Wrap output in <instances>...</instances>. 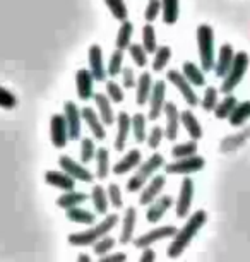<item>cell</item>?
Instances as JSON below:
<instances>
[{
    "mask_svg": "<svg viewBox=\"0 0 250 262\" xmlns=\"http://www.w3.org/2000/svg\"><path fill=\"white\" fill-rule=\"evenodd\" d=\"M87 60H89V71L95 77V81L98 82H103L106 81V72L105 69V62H103V50L100 45H91L89 47V52H87Z\"/></svg>",
    "mask_w": 250,
    "mask_h": 262,
    "instance_id": "obj_15",
    "label": "cell"
},
{
    "mask_svg": "<svg viewBox=\"0 0 250 262\" xmlns=\"http://www.w3.org/2000/svg\"><path fill=\"white\" fill-rule=\"evenodd\" d=\"M45 182L50 187H55V189H60L63 192L67 190H74L76 189V179L71 177L67 171H58V170H48L45 173Z\"/></svg>",
    "mask_w": 250,
    "mask_h": 262,
    "instance_id": "obj_21",
    "label": "cell"
},
{
    "mask_svg": "<svg viewBox=\"0 0 250 262\" xmlns=\"http://www.w3.org/2000/svg\"><path fill=\"white\" fill-rule=\"evenodd\" d=\"M69 127H67V120L65 115H60V113H55L50 118V141L52 146L57 147V149H63L69 142Z\"/></svg>",
    "mask_w": 250,
    "mask_h": 262,
    "instance_id": "obj_9",
    "label": "cell"
},
{
    "mask_svg": "<svg viewBox=\"0 0 250 262\" xmlns=\"http://www.w3.org/2000/svg\"><path fill=\"white\" fill-rule=\"evenodd\" d=\"M248 118H250V101H242L235 106L232 115L228 117V122L232 127H240V125H243Z\"/></svg>",
    "mask_w": 250,
    "mask_h": 262,
    "instance_id": "obj_34",
    "label": "cell"
},
{
    "mask_svg": "<svg viewBox=\"0 0 250 262\" xmlns=\"http://www.w3.org/2000/svg\"><path fill=\"white\" fill-rule=\"evenodd\" d=\"M79 156H81L82 165H87V163H91L96 158V146L91 137H82L81 139V155Z\"/></svg>",
    "mask_w": 250,
    "mask_h": 262,
    "instance_id": "obj_43",
    "label": "cell"
},
{
    "mask_svg": "<svg viewBox=\"0 0 250 262\" xmlns=\"http://www.w3.org/2000/svg\"><path fill=\"white\" fill-rule=\"evenodd\" d=\"M89 199V195L84 194V192H76V190H67L65 194L60 195L57 199V206L62 207V209H71V207L81 206Z\"/></svg>",
    "mask_w": 250,
    "mask_h": 262,
    "instance_id": "obj_29",
    "label": "cell"
},
{
    "mask_svg": "<svg viewBox=\"0 0 250 262\" xmlns=\"http://www.w3.org/2000/svg\"><path fill=\"white\" fill-rule=\"evenodd\" d=\"M108 199H110V204L117 207V209H120L122 206H124V195H122V189L117 184H110L108 189Z\"/></svg>",
    "mask_w": 250,
    "mask_h": 262,
    "instance_id": "obj_50",
    "label": "cell"
},
{
    "mask_svg": "<svg viewBox=\"0 0 250 262\" xmlns=\"http://www.w3.org/2000/svg\"><path fill=\"white\" fill-rule=\"evenodd\" d=\"M132 34H134V24H132L129 19L122 21L119 34H117V48H119V50H127V48L130 47Z\"/></svg>",
    "mask_w": 250,
    "mask_h": 262,
    "instance_id": "obj_36",
    "label": "cell"
},
{
    "mask_svg": "<svg viewBox=\"0 0 250 262\" xmlns=\"http://www.w3.org/2000/svg\"><path fill=\"white\" fill-rule=\"evenodd\" d=\"M142 47L148 53H154L158 50V39H156V29L153 23H148L142 28Z\"/></svg>",
    "mask_w": 250,
    "mask_h": 262,
    "instance_id": "obj_38",
    "label": "cell"
},
{
    "mask_svg": "<svg viewBox=\"0 0 250 262\" xmlns=\"http://www.w3.org/2000/svg\"><path fill=\"white\" fill-rule=\"evenodd\" d=\"M100 260L101 262H124L127 260V254H124V252H115V254L100 257Z\"/></svg>",
    "mask_w": 250,
    "mask_h": 262,
    "instance_id": "obj_53",
    "label": "cell"
},
{
    "mask_svg": "<svg viewBox=\"0 0 250 262\" xmlns=\"http://www.w3.org/2000/svg\"><path fill=\"white\" fill-rule=\"evenodd\" d=\"M166 98V82L163 79H160V81H154V86H153V91H151V96H149V115L148 118L149 120H158L161 117V113L165 110V101Z\"/></svg>",
    "mask_w": 250,
    "mask_h": 262,
    "instance_id": "obj_12",
    "label": "cell"
},
{
    "mask_svg": "<svg viewBox=\"0 0 250 262\" xmlns=\"http://www.w3.org/2000/svg\"><path fill=\"white\" fill-rule=\"evenodd\" d=\"M148 118H146L142 113H135L132 117V132H134L135 142L141 144V142H146L148 139Z\"/></svg>",
    "mask_w": 250,
    "mask_h": 262,
    "instance_id": "obj_35",
    "label": "cell"
},
{
    "mask_svg": "<svg viewBox=\"0 0 250 262\" xmlns=\"http://www.w3.org/2000/svg\"><path fill=\"white\" fill-rule=\"evenodd\" d=\"M166 79L173 84V86L176 88V90L180 91V95L184 96V100L185 103H187L189 106H197L199 105V96H197V93L194 91V88H192V84H190L187 81V77L184 76V72H178V71H168L166 72Z\"/></svg>",
    "mask_w": 250,
    "mask_h": 262,
    "instance_id": "obj_7",
    "label": "cell"
},
{
    "mask_svg": "<svg viewBox=\"0 0 250 262\" xmlns=\"http://www.w3.org/2000/svg\"><path fill=\"white\" fill-rule=\"evenodd\" d=\"M235 60V50L232 45L224 43L219 48V53H218V58H216V63H214V74L216 77H224L232 67V63Z\"/></svg>",
    "mask_w": 250,
    "mask_h": 262,
    "instance_id": "obj_23",
    "label": "cell"
},
{
    "mask_svg": "<svg viewBox=\"0 0 250 262\" xmlns=\"http://www.w3.org/2000/svg\"><path fill=\"white\" fill-rule=\"evenodd\" d=\"M206 166V160L202 156H187V158H178L173 163L165 165V173L168 175H192V173L200 171Z\"/></svg>",
    "mask_w": 250,
    "mask_h": 262,
    "instance_id": "obj_6",
    "label": "cell"
},
{
    "mask_svg": "<svg viewBox=\"0 0 250 262\" xmlns=\"http://www.w3.org/2000/svg\"><path fill=\"white\" fill-rule=\"evenodd\" d=\"M197 141L192 139L189 142H182V144H176L173 146V149H171V156L175 158V160H178V158H187V156H194L197 155Z\"/></svg>",
    "mask_w": 250,
    "mask_h": 262,
    "instance_id": "obj_40",
    "label": "cell"
},
{
    "mask_svg": "<svg viewBox=\"0 0 250 262\" xmlns=\"http://www.w3.org/2000/svg\"><path fill=\"white\" fill-rule=\"evenodd\" d=\"M163 166H165V158L161 156L160 152L151 155L144 163H141V165L137 166V171L134 173V177L127 182V192L135 194V192L142 190V187L148 184V182L153 179L154 173Z\"/></svg>",
    "mask_w": 250,
    "mask_h": 262,
    "instance_id": "obj_3",
    "label": "cell"
},
{
    "mask_svg": "<svg viewBox=\"0 0 250 262\" xmlns=\"http://www.w3.org/2000/svg\"><path fill=\"white\" fill-rule=\"evenodd\" d=\"M115 238H111V236H101L100 240L98 242H95L93 244V252H95L96 255H100V257H103V255H106V254H110V250H113V247H115Z\"/></svg>",
    "mask_w": 250,
    "mask_h": 262,
    "instance_id": "obj_45",
    "label": "cell"
},
{
    "mask_svg": "<svg viewBox=\"0 0 250 262\" xmlns=\"http://www.w3.org/2000/svg\"><path fill=\"white\" fill-rule=\"evenodd\" d=\"M166 185V177L165 175H154L148 184L142 187L141 197H139V204L141 206H149L156 197L161 194V190Z\"/></svg>",
    "mask_w": 250,
    "mask_h": 262,
    "instance_id": "obj_17",
    "label": "cell"
},
{
    "mask_svg": "<svg viewBox=\"0 0 250 262\" xmlns=\"http://www.w3.org/2000/svg\"><path fill=\"white\" fill-rule=\"evenodd\" d=\"M171 58V48L170 47H158V50L154 52V58H153V71L154 72H161L165 71V67L168 66Z\"/></svg>",
    "mask_w": 250,
    "mask_h": 262,
    "instance_id": "obj_39",
    "label": "cell"
},
{
    "mask_svg": "<svg viewBox=\"0 0 250 262\" xmlns=\"http://www.w3.org/2000/svg\"><path fill=\"white\" fill-rule=\"evenodd\" d=\"M153 86H154V81L149 72H142L141 76L137 77V84H135V105L137 106H144L146 103L149 101Z\"/></svg>",
    "mask_w": 250,
    "mask_h": 262,
    "instance_id": "obj_22",
    "label": "cell"
},
{
    "mask_svg": "<svg viewBox=\"0 0 250 262\" xmlns=\"http://www.w3.org/2000/svg\"><path fill=\"white\" fill-rule=\"evenodd\" d=\"M106 95L111 100V103H122L125 100V95H124V88L120 84H117L115 81H106Z\"/></svg>",
    "mask_w": 250,
    "mask_h": 262,
    "instance_id": "obj_47",
    "label": "cell"
},
{
    "mask_svg": "<svg viewBox=\"0 0 250 262\" xmlns=\"http://www.w3.org/2000/svg\"><path fill=\"white\" fill-rule=\"evenodd\" d=\"M58 165H60V168L63 171H67L71 177H74L77 182H82V184H91V182L95 180V175H93L87 168L82 166V163L74 161L71 156H60Z\"/></svg>",
    "mask_w": 250,
    "mask_h": 262,
    "instance_id": "obj_14",
    "label": "cell"
},
{
    "mask_svg": "<svg viewBox=\"0 0 250 262\" xmlns=\"http://www.w3.org/2000/svg\"><path fill=\"white\" fill-rule=\"evenodd\" d=\"M120 217L119 214H108L103 221L100 223H95L91 225L89 230L86 231H77V233H71L69 235V244L74 245V247H87V245H93L95 242H98L101 236L108 235L111 230L119 225Z\"/></svg>",
    "mask_w": 250,
    "mask_h": 262,
    "instance_id": "obj_2",
    "label": "cell"
},
{
    "mask_svg": "<svg viewBox=\"0 0 250 262\" xmlns=\"http://www.w3.org/2000/svg\"><path fill=\"white\" fill-rule=\"evenodd\" d=\"M106 7L110 9L111 16H113L117 21H127L129 19V11H127V6L124 0H105Z\"/></svg>",
    "mask_w": 250,
    "mask_h": 262,
    "instance_id": "obj_41",
    "label": "cell"
},
{
    "mask_svg": "<svg viewBox=\"0 0 250 262\" xmlns=\"http://www.w3.org/2000/svg\"><path fill=\"white\" fill-rule=\"evenodd\" d=\"M218 90L213 86L206 88V93H204V98L200 100V106L204 108L206 112H214V108L218 105Z\"/></svg>",
    "mask_w": 250,
    "mask_h": 262,
    "instance_id": "obj_46",
    "label": "cell"
},
{
    "mask_svg": "<svg viewBox=\"0 0 250 262\" xmlns=\"http://www.w3.org/2000/svg\"><path fill=\"white\" fill-rule=\"evenodd\" d=\"M182 72L192 86H206V76L202 67H197L194 62H184Z\"/></svg>",
    "mask_w": 250,
    "mask_h": 262,
    "instance_id": "obj_31",
    "label": "cell"
},
{
    "mask_svg": "<svg viewBox=\"0 0 250 262\" xmlns=\"http://www.w3.org/2000/svg\"><path fill=\"white\" fill-rule=\"evenodd\" d=\"M197 48L202 71H213L214 63H216V58H214V31L209 24H200L197 28Z\"/></svg>",
    "mask_w": 250,
    "mask_h": 262,
    "instance_id": "obj_4",
    "label": "cell"
},
{
    "mask_svg": "<svg viewBox=\"0 0 250 262\" xmlns=\"http://www.w3.org/2000/svg\"><path fill=\"white\" fill-rule=\"evenodd\" d=\"M206 221H208V212L204 209L195 211L194 214L189 217L187 223L184 225V228L176 231V235L173 236V240H171L168 250H166L170 259H176V257H180L184 254V250L190 245V242L194 240V236L197 235L199 230L206 225Z\"/></svg>",
    "mask_w": 250,
    "mask_h": 262,
    "instance_id": "obj_1",
    "label": "cell"
},
{
    "mask_svg": "<svg viewBox=\"0 0 250 262\" xmlns=\"http://www.w3.org/2000/svg\"><path fill=\"white\" fill-rule=\"evenodd\" d=\"M154 259H156V252L151 249V247H146V249H142L141 262H153Z\"/></svg>",
    "mask_w": 250,
    "mask_h": 262,
    "instance_id": "obj_54",
    "label": "cell"
},
{
    "mask_svg": "<svg viewBox=\"0 0 250 262\" xmlns=\"http://www.w3.org/2000/svg\"><path fill=\"white\" fill-rule=\"evenodd\" d=\"M91 201H93V206L98 214H106L108 211V204H110V199H108V192H106L105 187L101 185H95L91 190Z\"/></svg>",
    "mask_w": 250,
    "mask_h": 262,
    "instance_id": "obj_30",
    "label": "cell"
},
{
    "mask_svg": "<svg viewBox=\"0 0 250 262\" xmlns=\"http://www.w3.org/2000/svg\"><path fill=\"white\" fill-rule=\"evenodd\" d=\"M77 260H81V262H89V260H91V257L87 255V254H79V257H77Z\"/></svg>",
    "mask_w": 250,
    "mask_h": 262,
    "instance_id": "obj_55",
    "label": "cell"
},
{
    "mask_svg": "<svg viewBox=\"0 0 250 262\" xmlns=\"http://www.w3.org/2000/svg\"><path fill=\"white\" fill-rule=\"evenodd\" d=\"M135 84H137V79H135L134 69H130V67L122 69V86H124L125 90H132V88H135Z\"/></svg>",
    "mask_w": 250,
    "mask_h": 262,
    "instance_id": "obj_52",
    "label": "cell"
},
{
    "mask_svg": "<svg viewBox=\"0 0 250 262\" xmlns=\"http://www.w3.org/2000/svg\"><path fill=\"white\" fill-rule=\"evenodd\" d=\"M248 63H250V58H248V53L247 52H237L235 53V60L230 67V71L226 76L223 77V84H221V93L224 95H230L233 93L235 88L242 82V79L245 77V72L248 69Z\"/></svg>",
    "mask_w": 250,
    "mask_h": 262,
    "instance_id": "obj_5",
    "label": "cell"
},
{
    "mask_svg": "<svg viewBox=\"0 0 250 262\" xmlns=\"http://www.w3.org/2000/svg\"><path fill=\"white\" fill-rule=\"evenodd\" d=\"M17 106V98L7 88L0 86V108L4 110H14Z\"/></svg>",
    "mask_w": 250,
    "mask_h": 262,
    "instance_id": "obj_48",
    "label": "cell"
},
{
    "mask_svg": "<svg viewBox=\"0 0 250 262\" xmlns=\"http://www.w3.org/2000/svg\"><path fill=\"white\" fill-rule=\"evenodd\" d=\"M76 91L79 100L87 101L95 95V77L87 69H79L76 74Z\"/></svg>",
    "mask_w": 250,
    "mask_h": 262,
    "instance_id": "obj_16",
    "label": "cell"
},
{
    "mask_svg": "<svg viewBox=\"0 0 250 262\" xmlns=\"http://www.w3.org/2000/svg\"><path fill=\"white\" fill-rule=\"evenodd\" d=\"M122 69H124V50H119V48H117L110 57L106 72H108L110 77H117L119 74H122Z\"/></svg>",
    "mask_w": 250,
    "mask_h": 262,
    "instance_id": "obj_42",
    "label": "cell"
},
{
    "mask_svg": "<svg viewBox=\"0 0 250 262\" xmlns=\"http://www.w3.org/2000/svg\"><path fill=\"white\" fill-rule=\"evenodd\" d=\"M82 120L86 122V125L89 127L93 137H96V141H103L106 137V128L105 123H103L100 113H96L95 108L91 106H84L82 108Z\"/></svg>",
    "mask_w": 250,
    "mask_h": 262,
    "instance_id": "obj_18",
    "label": "cell"
},
{
    "mask_svg": "<svg viewBox=\"0 0 250 262\" xmlns=\"http://www.w3.org/2000/svg\"><path fill=\"white\" fill-rule=\"evenodd\" d=\"M93 100L96 103L98 113H100L103 123H105V125H111V123L115 122V113H113V108H111V100L108 98V95L95 93V95H93Z\"/></svg>",
    "mask_w": 250,
    "mask_h": 262,
    "instance_id": "obj_26",
    "label": "cell"
},
{
    "mask_svg": "<svg viewBox=\"0 0 250 262\" xmlns=\"http://www.w3.org/2000/svg\"><path fill=\"white\" fill-rule=\"evenodd\" d=\"M176 230L173 225H165V226H158V228L151 230L148 231V233L137 236V238H134L132 242H134V245L137 247V249H146V247H151L153 244H156V242H161L165 238H170V236H175L176 235Z\"/></svg>",
    "mask_w": 250,
    "mask_h": 262,
    "instance_id": "obj_11",
    "label": "cell"
},
{
    "mask_svg": "<svg viewBox=\"0 0 250 262\" xmlns=\"http://www.w3.org/2000/svg\"><path fill=\"white\" fill-rule=\"evenodd\" d=\"M180 120H182V125L185 127L187 134H189L190 137H192V139L199 141L200 137L204 136L202 127H200V123H199V120H197V117H195L190 110L180 112Z\"/></svg>",
    "mask_w": 250,
    "mask_h": 262,
    "instance_id": "obj_27",
    "label": "cell"
},
{
    "mask_svg": "<svg viewBox=\"0 0 250 262\" xmlns=\"http://www.w3.org/2000/svg\"><path fill=\"white\" fill-rule=\"evenodd\" d=\"M110 175V152L106 147L96 149V177L100 180H105Z\"/></svg>",
    "mask_w": 250,
    "mask_h": 262,
    "instance_id": "obj_33",
    "label": "cell"
},
{
    "mask_svg": "<svg viewBox=\"0 0 250 262\" xmlns=\"http://www.w3.org/2000/svg\"><path fill=\"white\" fill-rule=\"evenodd\" d=\"M65 217L72 223L77 225H95L96 223V214L87 209H82L81 206L71 207V209H65Z\"/></svg>",
    "mask_w": 250,
    "mask_h": 262,
    "instance_id": "obj_28",
    "label": "cell"
},
{
    "mask_svg": "<svg viewBox=\"0 0 250 262\" xmlns=\"http://www.w3.org/2000/svg\"><path fill=\"white\" fill-rule=\"evenodd\" d=\"M141 163H142V152L139 149H130L113 166V173H115V175H124V173H129L132 170H135Z\"/></svg>",
    "mask_w": 250,
    "mask_h": 262,
    "instance_id": "obj_25",
    "label": "cell"
},
{
    "mask_svg": "<svg viewBox=\"0 0 250 262\" xmlns=\"http://www.w3.org/2000/svg\"><path fill=\"white\" fill-rule=\"evenodd\" d=\"M238 105V100L237 96H233L232 93L230 95L224 96V100H221L214 108V117L219 118V120H224V118H228L232 115V112L235 110V106Z\"/></svg>",
    "mask_w": 250,
    "mask_h": 262,
    "instance_id": "obj_37",
    "label": "cell"
},
{
    "mask_svg": "<svg viewBox=\"0 0 250 262\" xmlns=\"http://www.w3.org/2000/svg\"><path fill=\"white\" fill-rule=\"evenodd\" d=\"M171 204H173V197H171V195H158L148 206V211H146V220H148L149 223H158L161 217L166 214V211L171 207Z\"/></svg>",
    "mask_w": 250,
    "mask_h": 262,
    "instance_id": "obj_19",
    "label": "cell"
},
{
    "mask_svg": "<svg viewBox=\"0 0 250 262\" xmlns=\"http://www.w3.org/2000/svg\"><path fill=\"white\" fill-rule=\"evenodd\" d=\"M63 115H65L67 127H69V137L71 141H77L81 137L82 130V112L74 101L63 103Z\"/></svg>",
    "mask_w": 250,
    "mask_h": 262,
    "instance_id": "obj_10",
    "label": "cell"
},
{
    "mask_svg": "<svg viewBox=\"0 0 250 262\" xmlns=\"http://www.w3.org/2000/svg\"><path fill=\"white\" fill-rule=\"evenodd\" d=\"M161 0H149L148 6H146V11H144V19L148 23H153L158 19L160 12H161Z\"/></svg>",
    "mask_w": 250,
    "mask_h": 262,
    "instance_id": "obj_51",
    "label": "cell"
},
{
    "mask_svg": "<svg viewBox=\"0 0 250 262\" xmlns=\"http://www.w3.org/2000/svg\"><path fill=\"white\" fill-rule=\"evenodd\" d=\"M161 12H163V23L168 26L178 21L180 17V0H161Z\"/></svg>",
    "mask_w": 250,
    "mask_h": 262,
    "instance_id": "obj_32",
    "label": "cell"
},
{
    "mask_svg": "<svg viewBox=\"0 0 250 262\" xmlns=\"http://www.w3.org/2000/svg\"><path fill=\"white\" fill-rule=\"evenodd\" d=\"M163 113H165V137L168 141H176L180 123H182L178 106H176L173 101H166Z\"/></svg>",
    "mask_w": 250,
    "mask_h": 262,
    "instance_id": "obj_13",
    "label": "cell"
},
{
    "mask_svg": "<svg viewBox=\"0 0 250 262\" xmlns=\"http://www.w3.org/2000/svg\"><path fill=\"white\" fill-rule=\"evenodd\" d=\"M117 139H115V149L122 152L127 146V139L132 130V117L127 112H120L117 115Z\"/></svg>",
    "mask_w": 250,
    "mask_h": 262,
    "instance_id": "obj_20",
    "label": "cell"
},
{
    "mask_svg": "<svg viewBox=\"0 0 250 262\" xmlns=\"http://www.w3.org/2000/svg\"><path fill=\"white\" fill-rule=\"evenodd\" d=\"M194 192H195L194 180L190 179L189 175H185L182 187H180V192H178V199H176V209H175L176 217L184 220V217L189 216L190 207H192V201H194Z\"/></svg>",
    "mask_w": 250,
    "mask_h": 262,
    "instance_id": "obj_8",
    "label": "cell"
},
{
    "mask_svg": "<svg viewBox=\"0 0 250 262\" xmlns=\"http://www.w3.org/2000/svg\"><path fill=\"white\" fill-rule=\"evenodd\" d=\"M137 223V209L134 206L127 207L125 214H124V223H122V231H120V244L127 245L134 240V230Z\"/></svg>",
    "mask_w": 250,
    "mask_h": 262,
    "instance_id": "obj_24",
    "label": "cell"
},
{
    "mask_svg": "<svg viewBox=\"0 0 250 262\" xmlns=\"http://www.w3.org/2000/svg\"><path fill=\"white\" fill-rule=\"evenodd\" d=\"M130 53V58L134 60V63L137 67H141V69H144L146 66H148V52H146V48L142 47V45H132L130 43V47L127 48Z\"/></svg>",
    "mask_w": 250,
    "mask_h": 262,
    "instance_id": "obj_44",
    "label": "cell"
},
{
    "mask_svg": "<svg viewBox=\"0 0 250 262\" xmlns=\"http://www.w3.org/2000/svg\"><path fill=\"white\" fill-rule=\"evenodd\" d=\"M163 136H165V130L163 127L160 125H154L153 128H151V132L148 134V139H146V144H148L149 149L156 151L161 144V141H163Z\"/></svg>",
    "mask_w": 250,
    "mask_h": 262,
    "instance_id": "obj_49",
    "label": "cell"
}]
</instances>
